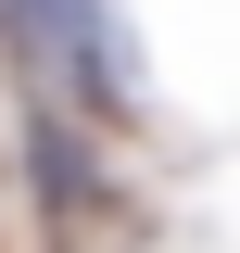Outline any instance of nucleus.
Instances as JSON below:
<instances>
[{
  "mask_svg": "<svg viewBox=\"0 0 240 253\" xmlns=\"http://www.w3.org/2000/svg\"><path fill=\"white\" fill-rule=\"evenodd\" d=\"M0 38H13V63H38L76 114H126V26L101 13V0H0Z\"/></svg>",
  "mask_w": 240,
  "mask_h": 253,
  "instance_id": "nucleus-1",
  "label": "nucleus"
},
{
  "mask_svg": "<svg viewBox=\"0 0 240 253\" xmlns=\"http://www.w3.org/2000/svg\"><path fill=\"white\" fill-rule=\"evenodd\" d=\"M38 203H51V215L89 203V139H76L63 114H38Z\"/></svg>",
  "mask_w": 240,
  "mask_h": 253,
  "instance_id": "nucleus-2",
  "label": "nucleus"
}]
</instances>
